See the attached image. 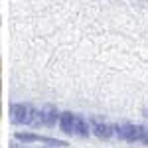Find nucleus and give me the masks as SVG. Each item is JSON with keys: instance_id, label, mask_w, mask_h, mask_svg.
<instances>
[{"instance_id": "1", "label": "nucleus", "mask_w": 148, "mask_h": 148, "mask_svg": "<svg viewBox=\"0 0 148 148\" xmlns=\"http://www.w3.org/2000/svg\"><path fill=\"white\" fill-rule=\"evenodd\" d=\"M10 121L14 125L24 126H42L40 121V111L30 103H12L10 105Z\"/></svg>"}, {"instance_id": "2", "label": "nucleus", "mask_w": 148, "mask_h": 148, "mask_svg": "<svg viewBox=\"0 0 148 148\" xmlns=\"http://www.w3.org/2000/svg\"><path fill=\"white\" fill-rule=\"evenodd\" d=\"M144 132V126L142 125H132V123H121V125H114V134L126 140V142H140Z\"/></svg>"}, {"instance_id": "3", "label": "nucleus", "mask_w": 148, "mask_h": 148, "mask_svg": "<svg viewBox=\"0 0 148 148\" xmlns=\"http://www.w3.org/2000/svg\"><path fill=\"white\" fill-rule=\"evenodd\" d=\"M89 123H91V132L97 138L109 140V138L114 134V126L111 125V123H107V121L99 119V116H91V119H89Z\"/></svg>"}, {"instance_id": "4", "label": "nucleus", "mask_w": 148, "mask_h": 148, "mask_svg": "<svg viewBox=\"0 0 148 148\" xmlns=\"http://www.w3.org/2000/svg\"><path fill=\"white\" fill-rule=\"evenodd\" d=\"M59 116H61V113L57 111V107L51 105V103H47V105H44V107L40 109V121H42V126L51 128V126L59 125Z\"/></svg>"}, {"instance_id": "5", "label": "nucleus", "mask_w": 148, "mask_h": 148, "mask_svg": "<svg viewBox=\"0 0 148 148\" xmlns=\"http://www.w3.org/2000/svg\"><path fill=\"white\" fill-rule=\"evenodd\" d=\"M59 130L61 132H65V134H71V136H75V113H61L59 116Z\"/></svg>"}, {"instance_id": "6", "label": "nucleus", "mask_w": 148, "mask_h": 148, "mask_svg": "<svg viewBox=\"0 0 148 148\" xmlns=\"http://www.w3.org/2000/svg\"><path fill=\"white\" fill-rule=\"evenodd\" d=\"M91 134V123L89 119H85L83 114H75V136L87 138Z\"/></svg>"}, {"instance_id": "7", "label": "nucleus", "mask_w": 148, "mask_h": 148, "mask_svg": "<svg viewBox=\"0 0 148 148\" xmlns=\"http://www.w3.org/2000/svg\"><path fill=\"white\" fill-rule=\"evenodd\" d=\"M142 144H148V126H144V132H142V138H140Z\"/></svg>"}, {"instance_id": "8", "label": "nucleus", "mask_w": 148, "mask_h": 148, "mask_svg": "<svg viewBox=\"0 0 148 148\" xmlns=\"http://www.w3.org/2000/svg\"><path fill=\"white\" fill-rule=\"evenodd\" d=\"M14 148H16V146H14ZM24 148H26V146H24Z\"/></svg>"}]
</instances>
